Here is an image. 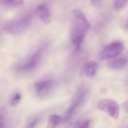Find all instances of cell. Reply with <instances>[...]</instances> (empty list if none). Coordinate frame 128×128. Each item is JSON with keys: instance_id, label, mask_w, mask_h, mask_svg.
<instances>
[{"instance_id": "1", "label": "cell", "mask_w": 128, "mask_h": 128, "mask_svg": "<svg viewBox=\"0 0 128 128\" xmlns=\"http://www.w3.org/2000/svg\"><path fill=\"white\" fill-rule=\"evenodd\" d=\"M90 27V23L84 14L80 10H74L70 27V40L76 49L80 48Z\"/></svg>"}, {"instance_id": "2", "label": "cell", "mask_w": 128, "mask_h": 128, "mask_svg": "<svg viewBox=\"0 0 128 128\" xmlns=\"http://www.w3.org/2000/svg\"><path fill=\"white\" fill-rule=\"evenodd\" d=\"M48 48V44H41L28 57L18 64L15 68L16 72L20 74H28L35 71L41 65Z\"/></svg>"}, {"instance_id": "3", "label": "cell", "mask_w": 128, "mask_h": 128, "mask_svg": "<svg viewBox=\"0 0 128 128\" xmlns=\"http://www.w3.org/2000/svg\"><path fill=\"white\" fill-rule=\"evenodd\" d=\"M89 94V88L86 85H82L74 95L70 106L64 114L62 124L70 121L80 110L86 102Z\"/></svg>"}, {"instance_id": "4", "label": "cell", "mask_w": 128, "mask_h": 128, "mask_svg": "<svg viewBox=\"0 0 128 128\" xmlns=\"http://www.w3.org/2000/svg\"><path fill=\"white\" fill-rule=\"evenodd\" d=\"M32 22V16L26 14L21 18L6 21L2 25V30L10 34H16L23 32Z\"/></svg>"}, {"instance_id": "5", "label": "cell", "mask_w": 128, "mask_h": 128, "mask_svg": "<svg viewBox=\"0 0 128 128\" xmlns=\"http://www.w3.org/2000/svg\"><path fill=\"white\" fill-rule=\"evenodd\" d=\"M124 50L123 44L120 41H115L105 46L100 53V58L102 60H112L120 56Z\"/></svg>"}, {"instance_id": "6", "label": "cell", "mask_w": 128, "mask_h": 128, "mask_svg": "<svg viewBox=\"0 0 128 128\" xmlns=\"http://www.w3.org/2000/svg\"><path fill=\"white\" fill-rule=\"evenodd\" d=\"M98 109L107 113L114 120H117L120 115V106L116 101L110 99H104L99 101Z\"/></svg>"}, {"instance_id": "7", "label": "cell", "mask_w": 128, "mask_h": 128, "mask_svg": "<svg viewBox=\"0 0 128 128\" xmlns=\"http://www.w3.org/2000/svg\"><path fill=\"white\" fill-rule=\"evenodd\" d=\"M56 86V82L50 79L41 80L34 83L36 94L40 98H44L52 93Z\"/></svg>"}, {"instance_id": "8", "label": "cell", "mask_w": 128, "mask_h": 128, "mask_svg": "<svg viewBox=\"0 0 128 128\" xmlns=\"http://www.w3.org/2000/svg\"><path fill=\"white\" fill-rule=\"evenodd\" d=\"M35 12L39 18L44 24H50L51 21V12L50 6L46 3L38 5Z\"/></svg>"}, {"instance_id": "9", "label": "cell", "mask_w": 128, "mask_h": 128, "mask_svg": "<svg viewBox=\"0 0 128 128\" xmlns=\"http://www.w3.org/2000/svg\"><path fill=\"white\" fill-rule=\"evenodd\" d=\"M98 70V64L96 61H89L82 66L80 70V75L91 78L96 75Z\"/></svg>"}, {"instance_id": "10", "label": "cell", "mask_w": 128, "mask_h": 128, "mask_svg": "<svg viewBox=\"0 0 128 128\" xmlns=\"http://www.w3.org/2000/svg\"><path fill=\"white\" fill-rule=\"evenodd\" d=\"M128 63L127 58L124 57L116 58L114 59L111 60L108 62L107 65L110 69L112 70H121L126 66Z\"/></svg>"}, {"instance_id": "11", "label": "cell", "mask_w": 128, "mask_h": 128, "mask_svg": "<svg viewBox=\"0 0 128 128\" xmlns=\"http://www.w3.org/2000/svg\"><path fill=\"white\" fill-rule=\"evenodd\" d=\"M42 120V115L37 114L31 116L25 122L22 128H36L41 124Z\"/></svg>"}, {"instance_id": "12", "label": "cell", "mask_w": 128, "mask_h": 128, "mask_svg": "<svg viewBox=\"0 0 128 128\" xmlns=\"http://www.w3.org/2000/svg\"><path fill=\"white\" fill-rule=\"evenodd\" d=\"M63 118L56 114H52L49 117L46 128H57L62 124Z\"/></svg>"}, {"instance_id": "13", "label": "cell", "mask_w": 128, "mask_h": 128, "mask_svg": "<svg viewBox=\"0 0 128 128\" xmlns=\"http://www.w3.org/2000/svg\"><path fill=\"white\" fill-rule=\"evenodd\" d=\"M23 0H0L1 4L6 8H14L23 4Z\"/></svg>"}, {"instance_id": "14", "label": "cell", "mask_w": 128, "mask_h": 128, "mask_svg": "<svg viewBox=\"0 0 128 128\" xmlns=\"http://www.w3.org/2000/svg\"><path fill=\"white\" fill-rule=\"evenodd\" d=\"M92 122V120L90 118L81 119L75 122L72 128H91Z\"/></svg>"}, {"instance_id": "15", "label": "cell", "mask_w": 128, "mask_h": 128, "mask_svg": "<svg viewBox=\"0 0 128 128\" xmlns=\"http://www.w3.org/2000/svg\"><path fill=\"white\" fill-rule=\"evenodd\" d=\"M22 100V94L19 91L14 92L11 96L10 100V105L12 107L18 106Z\"/></svg>"}, {"instance_id": "16", "label": "cell", "mask_w": 128, "mask_h": 128, "mask_svg": "<svg viewBox=\"0 0 128 128\" xmlns=\"http://www.w3.org/2000/svg\"><path fill=\"white\" fill-rule=\"evenodd\" d=\"M128 0H114L113 7L115 10H120L126 5Z\"/></svg>"}, {"instance_id": "17", "label": "cell", "mask_w": 128, "mask_h": 128, "mask_svg": "<svg viewBox=\"0 0 128 128\" xmlns=\"http://www.w3.org/2000/svg\"><path fill=\"white\" fill-rule=\"evenodd\" d=\"M91 1V3L94 5V6H97L99 7L102 4V0H90Z\"/></svg>"}, {"instance_id": "18", "label": "cell", "mask_w": 128, "mask_h": 128, "mask_svg": "<svg viewBox=\"0 0 128 128\" xmlns=\"http://www.w3.org/2000/svg\"><path fill=\"white\" fill-rule=\"evenodd\" d=\"M122 106H123L124 111L128 114V101H126V102L123 104Z\"/></svg>"}, {"instance_id": "19", "label": "cell", "mask_w": 128, "mask_h": 128, "mask_svg": "<svg viewBox=\"0 0 128 128\" xmlns=\"http://www.w3.org/2000/svg\"><path fill=\"white\" fill-rule=\"evenodd\" d=\"M125 28L127 29V30H128V21L127 22H126V24H125Z\"/></svg>"}]
</instances>
